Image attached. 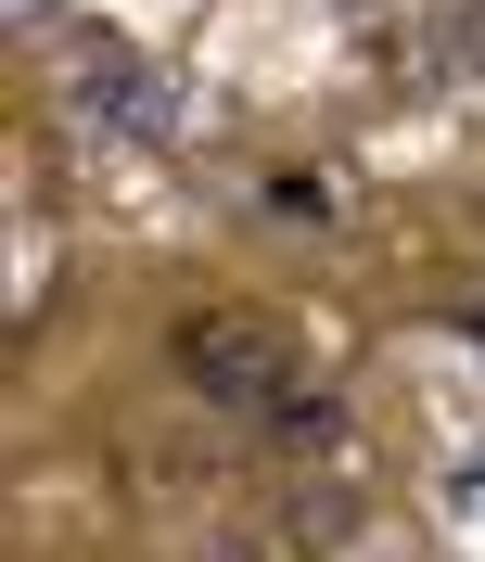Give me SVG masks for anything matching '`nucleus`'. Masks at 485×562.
<instances>
[{
	"label": "nucleus",
	"instance_id": "nucleus-1",
	"mask_svg": "<svg viewBox=\"0 0 485 562\" xmlns=\"http://www.w3.org/2000/svg\"><path fill=\"white\" fill-rule=\"evenodd\" d=\"M179 371H192V396L230 422H256V435H281V448H332L346 422H332V396L294 371V358L256 333V319H179Z\"/></svg>",
	"mask_w": 485,
	"mask_h": 562
},
{
	"label": "nucleus",
	"instance_id": "nucleus-2",
	"mask_svg": "<svg viewBox=\"0 0 485 562\" xmlns=\"http://www.w3.org/2000/svg\"><path fill=\"white\" fill-rule=\"evenodd\" d=\"M77 90H90V103H103V115H115L128 140H167V77H154V65H128V52H103V38H90Z\"/></svg>",
	"mask_w": 485,
	"mask_h": 562
},
{
	"label": "nucleus",
	"instance_id": "nucleus-3",
	"mask_svg": "<svg viewBox=\"0 0 485 562\" xmlns=\"http://www.w3.org/2000/svg\"><path fill=\"white\" fill-rule=\"evenodd\" d=\"M473 333H485V307H473Z\"/></svg>",
	"mask_w": 485,
	"mask_h": 562
}]
</instances>
